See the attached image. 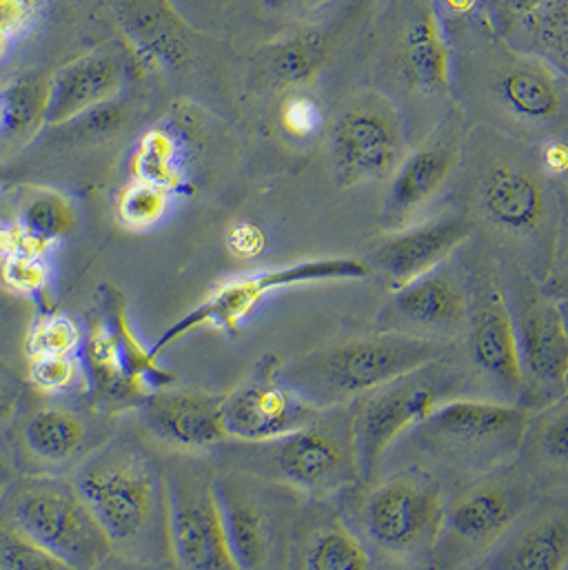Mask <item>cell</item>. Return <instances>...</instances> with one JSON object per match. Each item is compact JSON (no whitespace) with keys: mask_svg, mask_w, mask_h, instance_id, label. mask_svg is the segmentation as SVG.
Wrapping results in <instances>:
<instances>
[{"mask_svg":"<svg viewBox=\"0 0 568 570\" xmlns=\"http://www.w3.org/2000/svg\"><path fill=\"white\" fill-rule=\"evenodd\" d=\"M476 223L460 212L389 232L369 252V265L393 291L438 269L473 236Z\"/></svg>","mask_w":568,"mask_h":570,"instance_id":"cell-19","label":"cell"},{"mask_svg":"<svg viewBox=\"0 0 568 570\" xmlns=\"http://www.w3.org/2000/svg\"><path fill=\"white\" fill-rule=\"evenodd\" d=\"M480 564L507 570H562L568 567V511H549L511 535Z\"/></svg>","mask_w":568,"mask_h":570,"instance_id":"cell-27","label":"cell"},{"mask_svg":"<svg viewBox=\"0 0 568 570\" xmlns=\"http://www.w3.org/2000/svg\"><path fill=\"white\" fill-rule=\"evenodd\" d=\"M2 285L13 295L49 302L53 285L49 254L25 247H2Z\"/></svg>","mask_w":568,"mask_h":570,"instance_id":"cell-35","label":"cell"},{"mask_svg":"<svg viewBox=\"0 0 568 570\" xmlns=\"http://www.w3.org/2000/svg\"><path fill=\"white\" fill-rule=\"evenodd\" d=\"M51 73L25 71L9 78L0 94V136L4 156L27 147L47 125Z\"/></svg>","mask_w":568,"mask_h":570,"instance_id":"cell-30","label":"cell"},{"mask_svg":"<svg viewBox=\"0 0 568 570\" xmlns=\"http://www.w3.org/2000/svg\"><path fill=\"white\" fill-rule=\"evenodd\" d=\"M27 377L45 395L71 393L89 380L80 355H29Z\"/></svg>","mask_w":568,"mask_h":570,"instance_id":"cell-37","label":"cell"},{"mask_svg":"<svg viewBox=\"0 0 568 570\" xmlns=\"http://www.w3.org/2000/svg\"><path fill=\"white\" fill-rule=\"evenodd\" d=\"M74 482L105 529L116 556L172 560L163 464L134 438H116L87 455Z\"/></svg>","mask_w":568,"mask_h":570,"instance_id":"cell-1","label":"cell"},{"mask_svg":"<svg viewBox=\"0 0 568 570\" xmlns=\"http://www.w3.org/2000/svg\"><path fill=\"white\" fill-rule=\"evenodd\" d=\"M125 87V67L109 51L85 53L51 73L47 125L60 127L111 102Z\"/></svg>","mask_w":568,"mask_h":570,"instance_id":"cell-21","label":"cell"},{"mask_svg":"<svg viewBox=\"0 0 568 570\" xmlns=\"http://www.w3.org/2000/svg\"><path fill=\"white\" fill-rule=\"evenodd\" d=\"M306 500L297 522L288 569L366 570L373 560L362 538L340 518Z\"/></svg>","mask_w":568,"mask_h":570,"instance_id":"cell-23","label":"cell"},{"mask_svg":"<svg viewBox=\"0 0 568 570\" xmlns=\"http://www.w3.org/2000/svg\"><path fill=\"white\" fill-rule=\"evenodd\" d=\"M87 333L62 311L40 313L27 333V355H80Z\"/></svg>","mask_w":568,"mask_h":570,"instance_id":"cell-36","label":"cell"},{"mask_svg":"<svg viewBox=\"0 0 568 570\" xmlns=\"http://www.w3.org/2000/svg\"><path fill=\"white\" fill-rule=\"evenodd\" d=\"M467 324V276H460L449 261L409 285L395 288L378 315L380 331H395L444 344L464 337Z\"/></svg>","mask_w":568,"mask_h":570,"instance_id":"cell-16","label":"cell"},{"mask_svg":"<svg viewBox=\"0 0 568 570\" xmlns=\"http://www.w3.org/2000/svg\"><path fill=\"white\" fill-rule=\"evenodd\" d=\"M529 420L531 409L518 402L451 397L411 429V442L438 466L476 478L520 455Z\"/></svg>","mask_w":568,"mask_h":570,"instance_id":"cell-4","label":"cell"},{"mask_svg":"<svg viewBox=\"0 0 568 570\" xmlns=\"http://www.w3.org/2000/svg\"><path fill=\"white\" fill-rule=\"evenodd\" d=\"M0 567L4 570H62L67 564L13 527L2 524Z\"/></svg>","mask_w":568,"mask_h":570,"instance_id":"cell-38","label":"cell"},{"mask_svg":"<svg viewBox=\"0 0 568 570\" xmlns=\"http://www.w3.org/2000/svg\"><path fill=\"white\" fill-rule=\"evenodd\" d=\"M478 203L484 218L509 236H536L549 220L545 180L527 165L496 160L478 180Z\"/></svg>","mask_w":568,"mask_h":570,"instance_id":"cell-20","label":"cell"},{"mask_svg":"<svg viewBox=\"0 0 568 570\" xmlns=\"http://www.w3.org/2000/svg\"><path fill=\"white\" fill-rule=\"evenodd\" d=\"M565 276H567V285H568V265L565 267ZM565 288H568V286H565ZM568 297V295H567Z\"/></svg>","mask_w":568,"mask_h":570,"instance_id":"cell-48","label":"cell"},{"mask_svg":"<svg viewBox=\"0 0 568 570\" xmlns=\"http://www.w3.org/2000/svg\"><path fill=\"white\" fill-rule=\"evenodd\" d=\"M525 27L547 47L568 51V0H556L522 16Z\"/></svg>","mask_w":568,"mask_h":570,"instance_id":"cell-41","label":"cell"},{"mask_svg":"<svg viewBox=\"0 0 568 570\" xmlns=\"http://www.w3.org/2000/svg\"><path fill=\"white\" fill-rule=\"evenodd\" d=\"M216 487L238 570L288 569L309 498L241 466L218 469Z\"/></svg>","mask_w":568,"mask_h":570,"instance_id":"cell-5","label":"cell"},{"mask_svg":"<svg viewBox=\"0 0 568 570\" xmlns=\"http://www.w3.org/2000/svg\"><path fill=\"white\" fill-rule=\"evenodd\" d=\"M163 471L172 564L187 570L238 569L216 487L218 466L203 453H174Z\"/></svg>","mask_w":568,"mask_h":570,"instance_id":"cell-8","label":"cell"},{"mask_svg":"<svg viewBox=\"0 0 568 570\" xmlns=\"http://www.w3.org/2000/svg\"><path fill=\"white\" fill-rule=\"evenodd\" d=\"M80 357L89 377V386L102 400L123 402V400L140 397L120 335L109 317L91 324V328L87 331Z\"/></svg>","mask_w":568,"mask_h":570,"instance_id":"cell-32","label":"cell"},{"mask_svg":"<svg viewBox=\"0 0 568 570\" xmlns=\"http://www.w3.org/2000/svg\"><path fill=\"white\" fill-rule=\"evenodd\" d=\"M462 158V122L451 114L413 151L404 156L389 180L380 220L386 232L402 229L424 212L453 178Z\"/></svg>","mask_w":568,"mask_h":570,"instance_id":"cell-17","label":"cell"},{"mask_svg":"<svg viewBox=\"0 0 568 570\" xmlns=\"http://www.w3.org/2000/svg\"><path fill=\"white\" fill-rule=\"evenodd\" d=\"M283 366L278 353H265L225 395L223 420L229 440L247 444L272 442L322 413L286 382Z\"/></svg>","mask_w":568,"mask_h":570,"instance_id":"cell-15","label":"cell"},{"mask_svg":"<svg viewBox=\"0 0 568 570\" xmlns=\"http://www.w3.org/2000/svg\"><path fill=\"white\" fill-rule=\"evenodd\" d=\"M533 480L568 487V397L531 411L520 455Z\"/></svg>","mask_w":568,"mask_h":570,"instance_id":"cell-31","label":"cell"},{"mask_svg":"<svg viewBox=\"0 0 568 570\" xmlns=\"http://www.w3.org/2000/svg\"><path fill=\"white\" fill-rule=\"evenodd\" d=\"M469 324L464 331L469 362L484 386L505 402L522 397V366L516 317L502 283L491 272H471Z\"/></svg>","mask_w":568,"mask_h":570,"instance_id":"cell-14","label":"cell"},{"mask_svg":"<svg viewBox=\"0 0 568 570\" xmlns=\"http://www.w3.org/2000/svg\"><path fill=\"white\" fill-rule=\"evenodd\" d=\"M567 397H568V373H567Z\"/></svg>","mask_w":568,"mask_h":570,"instance_id":"cell-49","label":"cell"},{"mask_svg":"<svg viewBox=\"0 0 568 570\" xmlns=\"http://www.w3.org/2000/svg\"><path fill=\"white\" fill-rule=\"evenodd\" d=\"M329 53V38L322 31H295L256 53L254 78L258 87L270 91H300L320 76Z\"/></svg>","mask_w":568,"mask_h":570,"instance_id":"cell-25","label":"cell"},{"mask_svg":"<svg viewBox=\"0 0 568 570\" xmlns=\"http://www.w3.org/2000/svg\"><path fill=\"white\" fill-rule=\"evenodd\" d=\"M89 438L82 415L67 406H42L29 413L20 426L25 453L45 469H65L78 462Z\"/></svg>","mask_w":568,"mask_h":570,"instance_id":"cell-28","label":"cell"},{"mask_svg":"<svg viewBox=\"0 0 568 570\" xmlns=\"http://www.w3.org/2000/svg\"><path fill=\"white\" fill-rule=\"evenodd\" d=\"M297 489L309 500H331L360 484L353 402L322 409L302 429L272 442H236L232 464Z\"/></svg>","mask_w":568,"mask_h":570,"instance_id":"cell-3","label":"cell"},{"mask_svg":"<svg viewBox=\"0 0 568 570\" xmlns=\"http://www.w3.org/2000/svg\"><path fill=\"white\" fill-rule=\"evenodd\" d=\"M225 395L189 389H156L136 409L145 433L174 453H207L229 440L223 420Z\"/></svg>","mask_w":568,"mask_h":570,"instance_id":"cell-18","label":"cell"},{"mask_svg":"<svg viewBox=\"0 0 568 570\" xmlns=\"http://www.w3.org/2000/svg\"><path fill=\"white\" fill-rule=\"evenodd\" d=\"M2 524L38 542L67 569H100L116 556L76 482L62 478L33 475L13 482L2 500Z\"/></svg>","mask_w":568,"mask_h":570,"instance_id":"cell-6","label":"cell"},{"mask_svg":"<svg viewBox=\"0 0 568 570\" xmlns=\"http://www.w3.org/2000/svg\"><path fill=\"white\" fill-rule=\"evenodd\" d=\"M192 138L178 120L165 118L140 134L131 151V176L154 180L180 194L187 185Z\"/></svg>","mask_w":568,"mask_h":570,"instance_id":"cell-29","label":"cell"},{"mask_svg":"<svg viewBox=\"0 0 568 570\" xmlns=\"http://www.w3.org/2000/svg\"><path fill=\"white\" fill-rule=\"evenodd\" d=\"M373 269L366 258H313L291 265L263 269L256 274H245L229 278L203 297L189 313L174 322L154 344V355L160 357L172 344L198 328H221L236 333L247 317L263 304L265 297L291 288V286L335 283V281H362L371 276Z\"/></svg>","mask_w":568,"mask_h":570,"instance_id":"cell-10","label":"cell"},{"mask_svg":"<svg viewBox=\"0 0 568 570\" xmlns=\"http://www.w3.org/2000/svg\"><path fill=\"white\" fill-rule=\"evenodd\" d=\"M324 111L309 94L291 91L281 107V127L295 140H309L322 131Z\"/></svg>","mask_w":568,"mask_h":570,"instance_id":"cell-39","label":"cell"},{"mask_svg":"<svg viewBox=\"0 0 568 570\" xmlns=\"http://www.w3.org/2000/svg\"><path fill=\"white\" fill-rule=\"evenodd\" d=\"M78 214L71 198L42 185L13 189L11 216L2 225V247H25L42 254L76 234Z\"/></svg>","mask_w":568,"mask_h":570,"instance_id":"cell-22","label":"cell"},{"mask_svg":"<svg viewBox=\"0 0 568 570\" xmlns=\"http://www.w3.org/2000/svg\"><path fill=\"white\" fill-rule=\"evenodd\" d=\"M435 13L444 20H467L489 11L491 0H431Z\"/></svg>","mask_w":568,"mask_h":570,"instance_id":"cell-43","label":"cell"},{"mask_svg":"<svg viewBox=\"0 0 568 570\" xmlns=\"http://www.w3.org/2000/svg\"><path fill=\"white\" fill-rule=\"evenodd\" d=\"M560 311H562V315H565V322H567L568 326V297L560 299Z\"/></svg>","mask_w":568,"mask_h":570,"instance_id":"cell-47","label":"cell"},{"mask_svg":"<svg viewBox=\"0 0 568 570\" xmlns=\"http://www.w3.org/2000/svg\"><path fill=\"white\" fill-rule=\"evenodd\" d=\"M551 2H556V0H491L493 7H498L500 11H507V13L516 16V18L533 13L536 9L547 7Z\"/></svg>","mask_w":568,"mask_h":570,"instance_id":"cell-45","label":"cell"},{"mask_svg":"<svg viewBox=\"0 0 568 570\" xmlns=\"http://www.w3.org/2000/svg\"><path fill=\"white\" fill-rule=\"evenodd\" d=\"M107 293V317L111 320V324L116 326L134 382L140 391V397H145L147 393L163 389V386H172L176 382V375L172 371H167L158 357L154 355V348L147 346L140 335L136 333L131 320H129V311L125 304V297L120 291H116L114 286H105Z\"/></svg>","mask_w":568,"mask_h":570,"instance_id":"cell-33","label":"cell"},{"mask_svg":"<svg viewBox=\"0 0 568 570\" xmlns=\"http://www.w3.org/2000/svg\"><path fill=\"white\" fill-rule=\"evenodd\" d=\"M407 154L402 118L395 105L378 91L351 98L331 125L329 156L340 187L386 180Z\"/></svg>","mask_w":568,"mask_h":570,"instance_id":"cell-12","label":"cell"},{"mask_svg":"<svg viewBox=\"0 0 568 570\" xmlns=\"http://www.w3.org/2000/svg\"><path fill=\"white\" fill-rule=\"evenodd\" d=\"M286 4H295V7H304V9H311V7H320L329 0H284Z\"/></svg>","mask_w":568,"mask_h":570,"instance_id":"cell-46","label":"cell"},{"mask_svg":"<svg viewBox=\"0 0 568 570\" xmlns=\"http://www.w3.org/2000/svg\"><path fill=\"white\" fill-rule=\"evenodd\" d=\"M178 194L145 178H131L116 196V220L129 234L158 229L174 212Z\"/></svg>","mask_w":568,"mask_h":570,"instance_id":"cell-34","label":"cell"},{"mask_svg":"<svg viewBox=\"0 0 568 570\" xmlns=\"http://www.w3.org/2000/svg\"><path fill=\"white\" fill-rule=\"evenodd\" d=\"M458 389L460 371L442 357L355 400L353 426L360 487L373 484L389 449Z\"/></svg>","mask_w":568,"mask_h":570,"instance_id":"cell-9","label":"cell"},{"mask_svg":"<svg viewBox=\"0 0 568 570\" xmlns=\"http://www.w3.org/2000/svg\"><path fill=\"white\" fill-rule=\"evenodd\" d=\"M540 165L551 178H568V140L551 138L540 149Z\"/></svg>","mask_w":568,"mask_h":570,"instance_id":"cell-42","label":"cell"},{"mask_svg":"<svg viewBox=\"0 0 568 570\" xmlns=\"http://www.w3.org/2000/svg\"><path fill=\"white\" fill-rule=\"evenodd\" d=\"M362 489L358 529L364 544L393 562L433 564L447 513L440 482L422 471H404Z\"/></svg>","mask_w":568,"mask_h":570,"instance_id":"cell-7","label":"cell"},{"mask_svg":"<svg viewBox=\"0 0 568 570\" xmlns=\"http://www.w3.org/2000/svg\"><path fill=\"white\" fill-rule=\"evenodd\" d=\"M402 73L409 85L424 96H440L451 87V49L442 18L431 0L420 9L402 36Z\"/></svg>","mask_w":568,"mask_h":570,"instance_id":"cell-26","label":"cell"},{"mask_svg":"<svg viewBox=\"0 0 568 570\" xmlns=\"http://www.w3.org/2000/svg\"><path fill=\"white\" fill-rule=\"evenodd\" d=\"M502 107L520 122L547 125L565 109V87L556 71L538 58H518L496 80Z\"/></svg>","mask_w":568,"mask_h":570,"instance_id":"cell-24","label":"cell"},{"mask_svg":"<svg viewBox=\"0 0 568 570\" xmlns=\"http://www.w3.org/2000/svg\"><path fill=\"white\" fill-rule=\"evenodd\" d=\"M229 238H232V249H236V254L254 256L263 247V232L254 223L236 225Z\"/></svg>","mask_w":568,"mask_h":570,"instance_id":"cell-44","label":"cell"},{"mask_svg":"<svg viewBox=\"0 0 568 570\" xmlns=\"http://www.w3.org/2000/svg\"><path fill=\"white\" fill-rule=\"evenodd\" d=\"M451 344L380 331L333 342L286 360V382L313 406L351 404L362 395L447 357Z\"/></svg>","mask_w":568,"mask_h":570,"instance_id":"cell-2","label":"cell"},{"mask_svg":"<svg viewBox=\"0 0 568 570\" xmlns=\"http://www.w3.org/2000/svg\"><path fill=\"white\" fill-rule=\"evenodd\" d=\"M498 471L476 475L451 498L433 564L464 567L480 560L518 527L529 498L527 484Z\"/></svg>","mask_w":568,"mask_h":570,"instance_id":"cell-11","label":"cell"},{"mask_svg":"<svg viewBox=\"0 0 568 570\" xmlns=\"http://www.w3.org/2000/svg\"><path fill=\"white\" fill-rule=\"evenodd\" d=\"M518 328L522 402L538 411L567 395L568 326L560 302L533 286H505Z\"/></svg>","mask_w":568,"mask_h":570,"instance_id":"cell-13","label":"cell"},{"mask_svg":"<svg viewBox=\"0 0 568 570\" xmlns=\"http://www.w3.org/2000/svg\"><path fill=\"white\" fill-rule=\"evenodd\" d=\"M42 7L45 0H0V33L4 58H9V51L36 27Z\"/></svg>","mask_w":568,"mask_h":570,"instance_id":"cell-40","label":"cell"}]
</instances>
